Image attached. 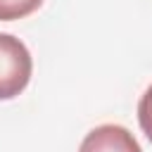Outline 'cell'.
Segmentation results:
<instances>
[{
    "label": "cell",
    "mask_w": 152,
    "mask_h": 152,
    "mask_svg": "<svg viewBox=\"0 0 152 152\" xmlns=\"http://www.w3.org/2000/svg\"><path fill=\"white\" fill-rule=\"evenodd\" d=\"M43 0H0V21H14L33 14Z\"/></svg>",
    "instance_id": "obj_3"
},
{
    "label": "cell",
    "mask_w": 152,
    "mask_h": 152,
    "mask_svg": "<svg viewBox=\"0 0 152 152\" xmlns=\"http://www.w3.org/2000/svg\"><path fill=\"white\" fill-rule=\"evenodd\" d=\"M78 152H142V150L128 128L119 124H102L81 140Z\"/></svg>",
    "instance_id": "obj_2"
},
{
    "label": "cell",
    "mask_w": 152,
    "mask_h": 152,
    "mask_svg": "<svg viewBox=\"0 0 152 152\" xmlns=\"http://www.w3.org/2000/svg\"><path fill=\"white\" fill-rule=\"evenodd\" d=\"M138 124H140L142 133L147 135V140L152 142V86H147V90L142 93V97L138 102Z\"/></svg>",
    "instance_id": "obj_4"
},
{
    "label": "cell",
    "mask_w": 152,
    "mask_h": 152,
    "mask_svg": "<svg viewBox=\"0 0 152 152\" xmlns=\"http://www.w3.org/2000/svg\"><path fill=\"white\" fill-rule=\"evenodd\" d=\"M33 59L28 48L12 33H0V100L17 97L31 81Z\"/></svg>",
    "instance_id": "obj_1"
}]
</instances>
